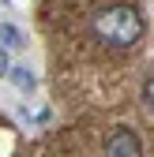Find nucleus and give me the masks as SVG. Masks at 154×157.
Returning <instances> with one entry per match:
<instances>
[{"mask_svg":"<svg viewBox=\"0 0 154 157\" xmlns=\"http://www.w3.org/2000/svg\"><path fill=\"white\" fill-rule=\"evenodd\" d=\"M147 34V19L136 4L128 0H113V4H102L98 11L90 15V37L105 49H136Z\"/></svg>","mask_w":154,"mask_h":157,"instance_id":"f257e3e1","label":"nucleus"},{"mask_svg":"<svg viewBox=\"0 0 154 157\" xmlns=\"http://www.w3.org/2000/svg\"><path fill=\"white\" fill-rule=\"evenodd\" d=\"M102 157H143V139L132 127H113L102 142Z\"/></svg>","mask_w":154,"mask_h":157,"instance_id":"f03ea898","label":"nucleus"},{"mask_svg":"<svg viewBox=\"0 0 154 157\" xmlns=\"http://www.w3.org/2000/svg\"><path fill=\"white\" fill-rule=\"evenodd\" d=\"M139 101H143V109L154 116V71H150L143 82H139Z\"/></svg>","mask_w":154,"mask_h":157,"instance_id":"7ed1b4c3","label":"nucleus"}]
</instances>
